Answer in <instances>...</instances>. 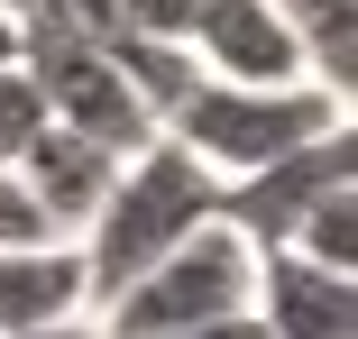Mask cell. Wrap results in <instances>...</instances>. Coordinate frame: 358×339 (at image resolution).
Masks as SVG:
<instances>
[{
  "label": "cell",
  "mask_w": 358,
  "mask_h": 339,
  "mask_svg": "<svg viewBox=\"0 0 358 339\" xmlns=\"http://www.w3.org/2000/svg\"><path fill=\"white\" fill-rule=\"evenodd\" d=\"M175 339H266L257 312H230V321H202V330H175Z\"/></svg>",
  "instance_id": "9a60e30c"
},
{
  "label": "cell",
  "mask_w": 358,
  "mask_h": 339,
  "mask_svg": "<svg viewBox=\"0 0 358 339\" xmlns=\"http://www.w3.org/2000/svg\"><path fill=\"white\" fill-rule=\"evenodd\" d=\"M202 220H221V183H211L175 138H148V147H129L110 193H101V211L74 229V257H83V285L92 303L120 294L138 266H157L166 248H184Z\"/></svg>",
  "instance_id": "6da1fadb"
},
{
  "label": "cell",
  "mask_w": 358,
  "mask_h": 339,
  "mask_svg": "<svg viewBox=\"0 0 358 339\" xmlns=\"http://www.w3.org/2000/svg\"><path fill=\"white\" fill-rule=\"evenodd\" d=\"M248 294H257V248L230 220H202L184 248H166L157 266H138L120 294H101L92 321H101V339H175V330L248 312Z\"/></svg>",
  "instance_id": "3957f363"
},
{
  "label": "cell",
  "mask_w": 358,
  "mask_h": 339,
  "mask_svg": "<svg viewBox=\"0 0 358 339\" xmlns=\"http://www.w3.org/2000/svg\"><path fill=\"white\" fill-rule=\"evenodd\" d=\"M340 119H349V101L322 83H211V74H193L184 101L157 119V138H175L211 183H239L257 165H275L285 147L331 138Z\"/></svg>",
  "instance_id": "7a4b0ae2"
},
{
  "label": "cell",
  "mask_w": 358,
  "mask_h": 339,
  "mask_svg": "<svg viewBox=\"0 0 358 339\" xmlns=\"http://www.w3.org/2000/svg\"><path fill=\"white\" fill-rule=\"evenodd\" d=\"M248 312L266 339H358V276H331L294 248H257Z\"/></svg>",
  "instance_id": "52a82bcc"
},
{
  "label": "cell",
  "mask_w": 358,
  "mask_h": 339,
  "mask_svg": "<svg viewBox=\"0 0 358 339\" xmlns=\"http://www.w3.org/2000/svg\"><path fill=\"white\" fill-rule=\"evenodd\" d=\"M74 312H92V285H83L74 239H28V248H0V339H28V330L74 321Z\"/></svg>",
  "instance_id": "9c48e42d"
},
{
  "label": "cell",
  "mask_w": 358,
  "mask_h": 339,
  "mask_svg": "<svg viewBox=\"0 0 358 339\" xmlns=\"http://www.w3.org/2000/svg\"><path fill=\"white\" fill-rule=\"evenodd\" d=\"M294 257L331 266V276H358V183H349V193H331L322 211L294 229Z\"/></svg>",
  "instance_id": "8fae6325"
},
{
  "label": "cell",
  "mask_w": 358,
  "mask_h": 339,
  "mask_svg": "<svg viewBox=\"0 0 358 339\" xmlns=\"http://www.w3.org/2000/svg\"><path fill=\"white\" fill-rule=\"evenodd\" d=\"M275 19L294 28L303 74L349 101V92H358V0H275Z\"/></svg>",
  "instance_id": "30bf717a"
},
{
  "label": "cell",
  "mask_w": 358,
  "mask_h": 339,
  "mask_svg": "<svg viewBox=\"0 0 358 339\" xmlns=\"http://www.w3.org/2000/svg\"><path fill=\"white\" fill-rule=\"evenodd\" d=\"M19 64H28V83H37V101H46L55 128H83V138H101V147H120V156L157 138V110L138 101V83L120 74L110 37L28 28V37H19Z\"/></svg>",
  "instance_id": "277c9868"
},
{
  "label": "cell",
  "mask_w": 358,
  "mask_h": 339,
  "mask_svg": "<svg viewBox=\"0 0 358 339\" xmlns=\"http://www.w3.org/2000/svg\"><path fill=\"white\" fill-rule=\"evenodd\" d=\"M10 174L28 183V202H37V220L55 229V239H74L92 211H101V193H110V174H120V147H101V138H83V128H37V138L10 156Z\"/></svg>",
  "instance_id": "ba28073f"
},
{
  "label": "cell",
  "mask_w": 358,
  "mask_h": 339,
  "mask_svg": "<svg viewBox=\"0 0 358 339\" xmlns=\"http://www.w3.org/2000/svg\"><path fill=\"white\" fill-rule=\"evenodd\" d=\"M28 239H55L46 220H37V202H28V183L0 165V248H28Z\"/></svg>",
  "instance_id": "5bb4252c"
},
{
  "label": "cell",
  "mask_w": 358,
  "mask_h": 339,
  "mask_svg": "<svg viewBox=\"0 0 358 339\" xmlns=\"http://www.w3.org/2000/svg\"><path fill=\"white\" fill-rule=\"evenodd\" d=\"M19 37H28V19L10 10V0H0V64H19Z\"/></svg>",
  "instance_id": "e0dca14e"
},
{
  "label": "cell",
  "mask_w": 358,
  "mask_h": 339,
  "mask_svg": "<svg viewBox=\"0 0 358 339\" xmlns=\"http://www.w3.org/2000/svg\"><path fill=\"white\" fill-rule=\"evenodd\" d=\"M184 55H193V74H211V83H313L294 28L275 19V0H193Z\"/></svg>",
  "instance_id": "8992f818"
},
{
  "label": "cell",
  "mask_w": 358,
  "mask_h": 339,
  "mask_svg": "<svg viewBox=\"0 0 358 339\" xmlns=\"http://www.w3.org/2000/svg\"><path fill=\"white\" fill-rule=\"evenodd\" d=\"M37 128H46V101H37V83H28V64H0V165H10Z\"/></svg>",
  "instance_id": "7c38bea8"
},
{
  "label": "cell",
  "mask_w": 358,
  "mask_h": 339,
  "mask_svg": "<svg viewBox=\"0 0 358 339\" xmlns=\"http://www.w3.org/2000/svg\"><path fill=\"white\" fill-rule=\"evenodd\" d=\"M28 339H101V321H92V312H74V321H46V330H28Z\"/></svg>",
  "instance_id": "2e32d148"
},
{
  "label": "cell",
  "mask_w": 358,
  "mask_h": 339,
  "mask_svg": "<svg viewBox=\"0 0 358 339\" xmlns=\"http://www.w3.org/2000/svg\"><path fill=\"white\" fill-rule=\"evenodd\" d=\"M110 19H120V37H175V46H184L193 0H110Z\"/></svg>",
  "instance_id": "4fadbf2b"
},
{
  "label": "cell",
  "mask_w": 358,
  "mask_h": 339,
  "mask_svg": "<svg viewBox=\"0 0 358 339\" xmlns=\"http://www.w3.org/2000/svg\"><path fill=\"white\" fill-rule=\"evenodd\" d=\"M349 183H358V128L340 119L331 138L285 147L275 165H257V174L221 183V220H230L248 248H294V229L322 211L331 193H349Z\"/></svg>",
  "instance_id": "5b68a950"
}]
</instances>
